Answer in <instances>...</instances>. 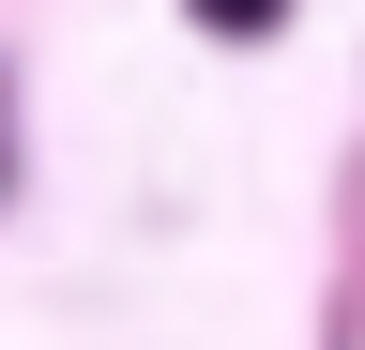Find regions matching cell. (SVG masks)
Segmentation results:
<instances>
[{"instance_id":"obj_1","label":"cell","mask_w":365,"mask_h":350,"mask_svg":"<svg viewBox=\"0 0 365 350\" xmlns=\"http://www.w3.org/2000/svg\"><path fill=\"white\" fill-rule=\"evenodd\" d=\"M182 16H198V31H274L289 0H182Z\"/></svg>"}]
</instances>
